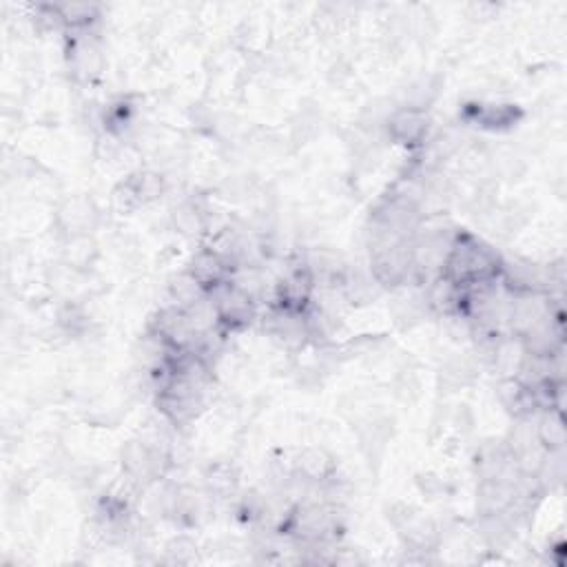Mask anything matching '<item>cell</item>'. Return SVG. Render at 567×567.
<instances>
[{
  "mask_svg": "<svg viewBox=\"0 0 567 567\" xmlns=\"http://www.w3.org/2000/svg\"><path fill=\"white\" fill-rule=\"evenodd\" d=\"M539 437L546 441V446L550 448H559L563 446V439H565V428L561 424V419H554V417H548L546 421L541 426V433Z\"/></svg>",
  "mask_w": 567,
  "mask_h": 567,
  "instance_id": "6da1fadb",
  "label": "cell"
}]
</instances>
